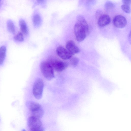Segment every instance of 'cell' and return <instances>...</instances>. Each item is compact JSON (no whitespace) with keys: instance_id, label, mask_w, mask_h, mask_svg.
<instances>
[{"instance_id":"cell-18","label":"cell","mask_w":131,"mask_h":131,"mask_svg":"<svg viewBox=\"0 0 131 131\" xmlns=\"http://www.w3.org/2000/svg\"><path fill=\"white\" fill-rule=\"evenodd\" d=\"M122 9L125 13H129L130 12V6L128 5L123 4L121 6Z\"/></svg>"},{"instance_id":"cell-16","label":"cell","mask_w":131,"mask_h":131,"mask_svg":"<svg viewBox=\"0 0 131 131\" xmlns=\"http://www.w3.org/2000/svg\"><path fill=\"white\" fill-rule=\"evenodd\" d=\"M14 39L18 41H23L24 40L23 34L21 32H19L15 36Z\"/></svg>"},{"instance_id":"cell-4","label":"cell","mask_w":131,"mask_h":131,"mask_svg":"<svg viewBox=\"0 0 131 131\" xmlns=\"http://www.w3.org/2000/svg\"><path fill=\"white\" fill-rule=\"evenodd\" d=\"M51 65L54 70L57 72L62 71L68 66V63L62 61L54 56L49 57L47 61Z\"/></svg>"},{"instance_id":"cell-7","label":"cell","mask_w":131,"mask_h":131,"mask_svg":"<svg viewBox=\"0 0 131 131\" xmlns=\"http://www.w3.org/2000/svg\"><path fill=\"white\" fill-rule=\"evenodd\" d=\"M56 51L58 56L63 60L70 59L73 56L66 48L61 46H59L57 47Z\"/></svg>"},{"instance_id":"cell-1","label":"cell","mask_w":131,"mask_h":131,"mask_svg":"<svg viewBox=\"0 0 131 131\" xmlns=\"http://www.w3.org/2000/svg\"><path fill=\"white\" fill-rule=\"evenodd\" d=\"M77 19L78 21L74 25V31L77 40L81 42L84 40L89 33V29L86 20L83 16L79 15Z\"/></svg>"},{"instance_id":"cell-6","label":"cell","mask_w":131,"mask_h":131,"mask_svg":"<svg viewBox=\"0 0 131 131\" xmlns=\"http://www.w3.org/2000/svg\"><path fill=\"white\" fill-rule=\"evenodd\" d=\"M43 87L44 83L42 79H37L34 84L32 90L33 95L36 99L39 100L41 98Z\"/></svg>"},{"instance_id":"cell-5","label":"cell","mask_w":131,"mask_h":131,"mask_svg":"<svg viewBox=\"0 0 131 131\" xmlns=\"http://www.w3.org/2000/svg\"><path fill=\"white\" fill-rule=\"evenodd\" d=\"M40 68L44 77L48 80H51L54 77V69L48 61H43L41 63Z\"/></svg>"},{"instance_id":"cell-19","label":"cell","mask_w":131,"mask_h":131,"mask_svg":"<svg viewBox=\"0 0 131 131\" xmlns=\"http://www.w3.org/2000/svg\"><path fill=\"white\" fill-rule=\"evenodd\" d=\"M103 15V13L102 11L100 10H98L95 13V17L96 18L98 19Z\"/></svg>"},{"instance_id":"cell-17","label":"cell","mask_w":131,"mask_h":131,"mask_svg":"<svg viewBox=\"0 0 131 131\" xmlns=\"http://www.w3.org/2000/svg\"><path fill=\"white\" fill-rule=\"evenodd\" d=\"M105 6L106 9L108 10L114 8L115 6L112 2L107 1L105 3Z\"/></svg>"},{"instance_id":"cell-15","label":"cell","mask_w":131,"mask_h":131,"mask_svg":"<svg viewBox=\"0 0 131 131\" xmlns=\"http://www.w3.org/2000/svg\"><path fill=\"white\" fill-rule=\"evenodd\" d=\"M70 59L69 62L70 64L73 67H76L79 61L78 58L76 57H71Z\"/></svg>"},{"instance_id":"cell-20","label":"cell","mask_w":131,"mask_h":131,"mask_svg":"<svg viewBox=\"0 0 131 131\" xmlns=\"http://www.w3.org/2000/svg\"><path fill=\"white\" fill-rule=\"evenodd\" d=\"M124 4L130 6L131 0H122Z\"/></svg>"},{"instance_id":"cell-3","label":"cell","mask_w":131,"mask_h":131,"mask_svg":"<svg viewBox=\"0 0 131 131\" xmlns=\"http://www.w3.org/2000/svg\"><path fill=\"white\" fill-rule=\"evenodd\" d=\"M28 125L31 131H42L44 130V127L40 118L32 116L29 117L28 119Z\"/></svg>"},{"instance_id":"cell-12","label":"cell","mask_w":131,"mask_h":131,"mask_svg":"<svg viewBox=\"0 0 131 131\" xmlns=\"http://www.w3.org/2000/svg\"><path fill=\"white\" fill-rule=\"evenodd\" d=\"M6 48L5 46L0 48V65L2 64L4 60L6 54Z\"/></svg>"},{"instance_id":"cell-13","label":"cell","mask_w":131,"mask_h":131,"mask_svg":"<svg viewBox=\"0 0 131 131\" xmlns=\"http://www.w3.org/2000/svg\"><path fill=\"white\" fill-rule=\"evenodd\" d=\"M7 27L8 31L14 34L15 32V25L11 20H9L7 22Z\"/></svg>"},{"instance_id":"cell-22","label":"cell","mask_w":131,"mask_h":131,"mask_svg":"<svg viewBox=\"0 0 131 131\" xmlns=\"http://www.w3.org/2000/svg\"><path fill=\"white\" fill-rule=\"evenodd\" d=\"M1 0H0V4H1Z\"/></svg>"},{"instance_id":"cell-14","label":"cell","mask_w":131,"mask_h":131,"mask_svg":"<svg viewBox=\"0 0 131 131\" xmlns=\"http://www.w3.org/2000/svg\"><path fill=\"white\" fill-rule=\"evenodd\" d=\"M41 19L40 16L38 14L35 15L32 19L33 23L35 27L39 26L41 24Z\"/></svg>"},{"instance_id":"cell-11","label":"cell","mask_w":131,"mask_h":131,"mask_svg":"<svg viewBox=\"0 0 131 131\" xmlns=\"http://www.w3.org/2000/svg\"><path fill=\"white\" fill-rule=\"evenodd\" d=\"M19 24L20 30L23 34L27 35L28 33V30L27 24L25 21L23 19H20Z\"/></svg>"},{"instance_id":"cell-8","label":"cell","mask_w":131,"mask_h":131,"mask_svg":"<svg viewBox=\"0 0 131 131\" xmlns=\"http://www.w3.org/2000/svg\"><path fill=\"white\" fill-rule=\"evenodd\" d=\"M113 23L116 27L119 28L125 27L127 24L126 18L123 16L118 15L115 16L113 18Z\"/></svg>"},{"instance_id":"cell-2","label":"cell","mask_w":131,"mask_h":131,"mask_svg":"<svg viewBox=\"0 0 131 131\" xmlns=\"http://www.w3.org/2000/svg\"><path fill=\"white\" fill-rule=\"evenodd\" d=\"M26 105L30 112L32 116L41 118L44 114L43 110L39 103L33 101H28Z\"/></svg>"},{"instance_id":"cell-10","label":"cell","mask_w":131,"mask_h":131,"mask_svg":"<svg viewBox=\"0 0 131 131\" xmlns=\"http://www.w3.org/2000/svg\"><path fill=\"white\" fill-rule=\"evenodd\" d=\"M111 21L110 16L104 14L102 15L98 19L97 24L101 27H103L109 24Z\"/></svg>"},{"instance_id":"cell-21","label":"cell","mask_w":131,"mask_h":131,"mask_svg":"<svg viewBox=\"0 0 131 131\" xmlns=\"http://www.w3.org/2000/svg\"><path fill=\"white\" fill-rule=\"evenodd\" d=\"M37 1L38 2L40 3L43 2V1L44 0H37Z\"/></svg>"},{"instance_id":"cell-9","label":"cell","mask_w":131,"mask_h":131,"mask_svg":"<svg viewBox=\"0 0 131 131\" xmlns=\"http://www.w3.org/2000/svg\"><path fill=\"white\" fill-rule=\"evenodd\" d=\"M66 49L72 55L78 53L79 51L78 48L72 40L68 41L66 42Z\"/></svg>"}]
</instances>
